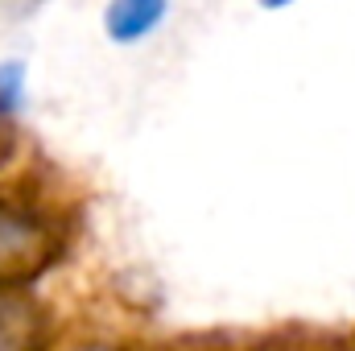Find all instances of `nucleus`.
I'll return each mask as SVG.
<instances>
[{
  "label": "nucleus",
  "instance_id": "nucleus-5",
  "mask_svg": "<svg viewBox=\"0 0 355 351\" xmlns=\"http://www.w3.org/2000/svg\"><path fill=\"white\" fill-rule=\"evenodd\" d=\"M268 8H281V4H289V0H265Z\"/></svg>",
  "mask_w": 355,
  "mask_h": 351
},
{
  "label": "nucleus",
  "instance_id": "nucleus-4",
  "mask_svg": "<svg viewBox=\"0 0 355 351\" xmlns=\"http://www.w3.org/2000/svg\"><path fill=\"white\" fill-rule=\"evenodd\" d=\"M4 162H8V141L0 137V166H4Z\"/></svg>",
  "mask_w": 355,
  "mask_h": 351
},
{
  "label": "nucleus",
  "instance_id": "nucleus-6",
  "mask_svg": "<svg viewBox=\"0 0 355 351\" xmlns=\"http://www.w3.org/2000/svg\"><path fill=\"white\" fill-rule=\"evenodd\" d=\"M79 351H112V348H79Z\"/></svg>",
  "mask_w": 355,
  "mask_h": 351
},
{
  "label": "nucleus",
  "instance_id": "nucleus-3",
  "mask_svg": "<svg viewBox=\"0 0 355 351\" xmlns=\"http://www.w3.org/2000/svg\"><path fill=\"white\" fill-rule=\"evenodd\" d=\"M17 348H21V331H17L12 314L0 306V351H17Z\"/></svg>",
  "mask_w": 355,
  "mask_h": 351
},
{
  "label": "nucleus",
  "instance_id": "nucleus-1",
  "mask_svg": "<svg viewBox=\"0 0 355 351\" xmlns=\"http://www.w3.org/2000/svg\"><path fill=\"white\" fill-rule=\"evenodd\" d=\"M50 228L12 203H0V281H25L50 264Z\"/></svg>",
  "mask_w": 355,
  "mask_h": 351
},
{
  "label": "nucleus",
  "instance_id": "nucleus-2",
  "mask_svg": "<svg viewBox=\"0 0 355 351\" xmlns=\"http://www.w3.org/2000/svg\"><path fill=\"white\" fill-rule=\"evenodd\" d=\"M166 8H170V0H112L103 12V29L112 42L132 46L166 21Z\"/></svg>",
  "mask_w": 355,
  "mask_h": 351
}]
</instances>
